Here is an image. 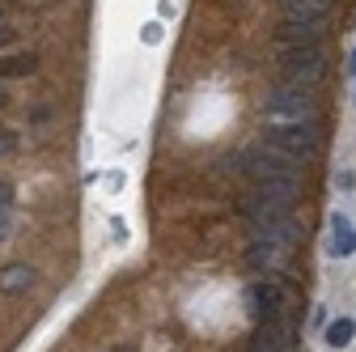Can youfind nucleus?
<instances>
[{
  "instance_id": "f257e3e1",
  "label": "nucleus",
  "mask_w": 356,
  "mask_h": 352,
  "mask_svg": "<svg viewBox=\"0 0 356 352\" xmlns=\"http://www.w3.org/2000/svg\"><path fill=\"white\" fill-rule=\"evenodd\" d=\"M238 166L242 174H250L254 183H272V179H289V183H301V161L276 145H259V149H246L238 153Z\"/></svg>"
},
{
  "instance_id": "f03ea898",
  "label": "nucleus",
  "mask_w": 356,
  "mask_h": 352,
  "mask_svg": "<svg viewBox=\"0 0 356 352\" xmlns=\"http://www.w3.org/2000/svg\"><path fill=\"white\" fill-rule=\"evenodd\" d=\"M263 145H276L284 153H293L297 161L314 157L318 145H323V127L314 119H284V123H267L263 131Z\"/></svg>"
},
{
  "instance_id": "7ed1b4c3",
  "label": "nucleus",
  "mask_w": 356,
  "mask_h": 352,
  "mask_svg": "<svg viewBox=\"0 0 356 352\" xmlns=\"http://www.w3.org/2000/svg\"><path fill=\"white\" fill-rule=\"evenodd\" d=\"M323 47H280V85L309 90L314 81H323Z\"/></svg>"
},
{
  "instance_id": "20e7f679",
  "label": "nucleus",
  "mask_w": 356,
  "mask_h": 352,
  "mask_svg": "<svg viewBox=\"0 0 356 352\" xmlns=\"http://www.w3.org/2000/svg\"><path fill=\"white\" fill-rule=\"evenodd\" d=\"M263 111H267V119H272V123H284V119H314V98H309V90L280 85V90L267 94Z\"/></svg>"
},
{
  "instance_id": "39448f33",
  "label": "nucleus",
  "mask_w": 356,
  "mask_h": 352,
  "mask_svg": "<svg viewBox=\"0 0 356 352\" xmlns=\"http://www.w3.org/2000/svg\"><path fill=\"white\" fill-rule=\"evenodd\" d=\"M284 285H276V280H259V285H250L246 289V310L263 323V319H284Z\"/></svg>"
},
{
  "instance_id": "423d86ee",
  "label": "nucleus",
  "mask_w": 356,
  "mask_h": 352,
  "mask_svg": "<svg viewBox=\"0 0 356 352\" xmlns=\"http://www.w3.org/2000/svg\"><path fill=\"white\" fill-rule=\"evenodd\" d=\"M323 34H327V22H284L276 26V42L280 47H323Z\"/></svg>"
},
{
  "instance_id": "0eeeda50",
  "label": "nucleus",
  "mask_w": 356,
  "mask_h": 352,
  "mask_svg": "<svg viewBox=\"0 0 356 352\" xmlns=\"http://www.w3.org/2000/svg\"><path fill=\"white\" fill-rule=\"evenodd\" d=\"M289 348V323L284 319H263L254 339H250V352H284Z\"/></svg>"
},
{
  "instance_id": "6e6552de",
  "label": "nucleus",
  "mask_w": 356,
  "mask_h": 352,
  "mask_svg": "<svg viewBox=\"0 0 356 352\" xmlns=\"http://www.w3.org/2000/svg\"><path fill=\"white\" fill-rule=\"evenodd\" d=\"M335 0H280L284 22H327Z\"/></svg>"
},
{
  "instance_id": "1a4fd4ad",
  "label": "nucleus",
  "mask_w": 356,
  "mask_h": 352,
  "mask_svg": "<svg viewBox=\"0 0 356 352\" xmlns=\"http://www.w3.org/2000/svg\"><path fill=\"white\" fill-rule=\"evenodd\" d=\"M327 250H331L335 259H343V255L356 250V234H352V225H348V216H343V212L331 216V242H327Z\"/></svg>"
},
{
  "instance_id": "9d476101",
  "label": "nucleus",
  "mask_w": 356,
  "mask_h": 352,
  "mask_svg": "<svg viewBox=\"0 0 356 352\" xmlns=\"http://www.w3.org/2000/svg\"><path fill=\"white\" fill-rule=\"evenodd\" d=\"M276 250H280V242H272V238H254L250 250H246V268H254V272L272 268V263H276Z\"/></svg>"
},
{
  "instance_id": "9b49d317",
  "label": "nucleus",
  "mask_w": 356,
  "mask_h": 352,
  "mask_svg": "<svg viewBox=\"0 0 356 352\" xmlns=\"http://www.w3.org/2000/svg\"><path fill=\"white\" fill-rule=\"evenodd\" d=\"M34 285V268H26V263H9L5 272H0V293H22Z\"/></svg>"
},
{
  "instance_id": "f8f14e48",
  "label": "nucleus",
  "mask_w": 356,
  "mask_h": 352,
  "mask_svg": "<svg viewBox=\"0 0 356 352\" xmlns=\"http://www.w3.org/2000/svg\"><path fill=\"white\" fill-rule=\"evenodd\" d=\"M34 51H17V56H0V77H26L34 72Z\"/></svg>"
},
{
  "instance_id": "ddd939ff",
  "label": "nucleus",
  "mask_w": 356,
  "mask_h": 352,
  "mask_svg": "<svg viewBox=\"0 0 356 352\" xmlns=\"http://www.w3.org/2000/svg\"><path fill=\"white\" fill-rule=\"evenodd\" d=\"M352 335H356V323H352V319H335V323L327 327V348H335V352H339V348H348V344H352Z\"/></svg>"
},
{
  "instance_id": "4468645a",
  "label": "nucleus",
  "mask_w": 356,
  "mask_h": 352,
  "mask_svg": "<svg viewBox=\"0 0 356 352\" xmlns=\"http://www.w3.org/2000/svg\"><path fill=\"white\" fill-rule=\"evenodd\" d=\"M9 204H13V191H9V183H0V212H9Z\"/></svg>"
},
{
  "instance_id": "2eb2a0df",
  "label": "nucleus",
  "mask_w": 356,
  "mask_h": 352,
  "mask_svg": "<svg viewBox=\"0 0 356 352\" xmlns=\"http://www.w3.org/2000/svg\"><path fill=\"white\" fill-rule=\"evenodd\" d=\"M13 149V136H9V131H0V153H9Z\"/></svg>"
},
{
  "instance_id": "dca6fc26",
  "label": "nucleus",
  "mask_w": 356,
  "mask_h": 352,
  "mask_svg": "<svg viewBox=\"0 0 356 352\" xmlns=\"http://www.w3.org/2000/svg\"><path fill=\"white\" fill-rule=\"evenodd\" d=\"M343 72H348V77H356V47L348 51V68H343Z\"/></svg>"
},
{
  "instance_id": "f3484780",
  "label": "nucleus",
  "mask_w": 356,
  "mask_h": 352,
  "mask_svg": "<svg viewBox=\"0 0 356 352\" xmlns=\"http://www.w3.org/2000/svg\"><path fill=\"white\" fill-rule=\"evenodd\" d=\"M9 234V212H0V238Z\"/></svg>"
},
{
  "instance_id": "a211bd4d",
  "label": "nucleus",
  "mask_w": 356,
  "mask_h": 352,
  "mask_svg": "<svg viewBox=\"0 0 356 352\" xmlns=\"http://www.w3.org/2000/svg\"><path fill=\"white\" fill-rule=\"evenodd\" d=\"M5 42H9V26H0V47H5Z\"/></svg>"
},
{
  "instance_id": "6ab92c4d",
  "label": "nucleus",
  "mask_w": 356,
  "mask_h": 352,
  "mask_svg": "<svg viewBox=\"0 0 356 352\" xmlns=\"http://www.w3.org/2000/svg\"><path fill=\"white\" fill-rule=\"evenodd\" d=\"M0 102H5V85H0Z\"/></svg>"
},
{
  "instance_id": "aec40b11",
  "label": "nucleus",
  "mask_w": 356,
  "mask_h": 352,
  "mask_svg": "<svg viewBox=\"0 0 356 352\" xmlns=\"http://www.w3.org/2000/svg\"><path fill=\"white\" fill-rule=\"evenodd\" d=\"M119 352H131V348H119Z\"/></svg>"
}]
</instances>
